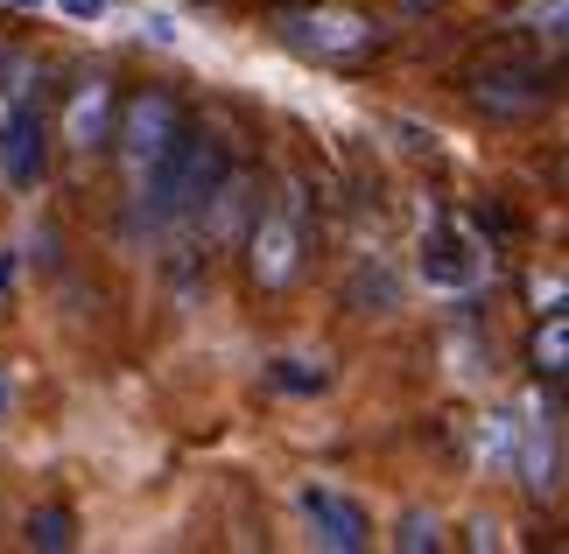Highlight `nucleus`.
I'll use <instances>...</instances> for the list:
<instances>
[{
    "instance_id": "6ab92c4d",
    "label": "nucleus",
    "mask_w": 569,
    "mask_h": 554,
    "mask_svg": "<svg viewBox=\"0 0 569 554\" xmlns=\"http://www.w3.org/2000/svg\"><path fill=\"white\" fill-rule=\"evenodd\" d=\"M14 288V253H0V295Z\"/></svg>"
},
{
    "instance_id": "423d86ee",
    "label": "nucleus",
    "mask_w": 569,
    "mask_h": 554,
    "mask_svg": "<svg viewBox=\"0 0 569 554\" xmlns=\"http://www.w3.org/2000/svg\"><path fill=\"white\" fill-rule=\"evenodd\" d=\"M281 42L296 57H317V63H352L380 42V21L345 14V8H310V14H281Z\"/></svg>"
},
{
    "instance_id": "39448f33",
    "label": "nucleus",
    "mask_w": 569,
    "mask_h": 554,
    "mask_svg": "<svg viewBox=\"0 0 569 554\" xmlns=\"http://www.w3.org/2000/svg\"><path fill=\"white\" fill-rule=\"evenodd\" d=\"M556 71L541 57H492L486 71L471 78V105L486 120H528V113H541V105L556 99V84H549Z\"/></svg>"
},
{
    "instance_id": "9b49d317",
    "label": "nucleus",
    "mask_w": 569,
    "mask_h": 554,
    "mask_svg": "<svg viewBox=\"0 0 569 554\" xmlns=\"http://www.w3.org/2000/svg\"><path fill=\"white\" fill-rule=\"evenodd\" d=\"M345 309H359V316H387V309H401V281L387 274V260H359V274L345 281Z\"/></svg>"
},
{
    "instance_id": "f257e3e1",
    "label": "nucleus",
    "mask_w": 569,
    "mask_h": 554,
    "mask_svg": "<svg viewBox=\"0 0 569 554\" xmlns=\"http://www.w3.org/2000/svg\"><path fill=\"white\" fill-rule=\"evenodd\" d=\"M226 175H232L226 141L183 120V127H177V141H169V154L141 175V190H134V204H141V218H148V232H177V225H190V218L204 211V197L226 183Z\"/></svg>"
},
{
    "instance_id": "f8f14e48",
    "label": "nucleus",
    "mask_w": 569,
    "mask_h": 554,
    "mask_svg": "<svg viewBox=\"0 0 569 554\" xmlns=\"http://www.w3.org/2000/svg\"><path fill=\"white\" fill-rule=\"evenodd\" d=\"M569 380V316L549 309V323L535 330V386H562Z\"/></svg>"
},
{
    "instance_id": "7ed1b4c3",
    "label": "nucleus",
    "mask_w": 569,
    "mask_h": 554,
    "mask_svg": "<svg viewBox=\"0 0 569 554\" xmlns=\"http://www.w3.org/2000/svg\"><path fill=\"white\" fill-rule=\"evenodd\" d=\"M177 127H183V105L169 99V92H134L113 113V141L106 148H120V175H127V190H141V175L169 154V141H177Z\"/></svg>"
},
{
    "instance_id": "a211bd4d",
    "label": "nucleus",
    "mask_w": 569,
    "mask_h": 554,
    "mask_svg": "<svg viewBox=\"0 0 569 554\" xmlns=\"http://www.w3.org/2000/svg\"><path fill=\"white\" fill-rule=\"evenodd\" d=\"M63 14H78V21H99V14H106V0H63Z\"/></svg>"
},
{
    "instance_id": "ddd939ff",
    "label": "nucleus",
    "mask_w": 569,
    "mask_h": 554,
    "mask_svg": "<svg viewBox=\"0 0 569 554\" xmlns=\"http://www.w3.org/2000/svg\"><path fill=\"white\" fill-rule=\"evenodd\" d=\"M513 29L528 36V42H541V50L556 57V50H562V36H569V0H528Z\"/></svg>"
},
{
    "instance_id": "9d476101",
    "label": "nucleus",
    "mask_w": 569,
    "mask_h": 554,
    "mask_svg": "<svg viewBox=\"0 0 569 554\" xmlns=\"http://www.w3.org/2000/svg\"><path fill=\"white\" fill-rule=\"evenodd\" d=\"M113 113H120L113 78H84L78 92H71V105H63V148L99 154L106 141H113Z\"/></svg>"
},
{
    "instance_id": "4468645a",
    "label": "nucleus",
    "mask_w": 569,
    "mask_h": 554,
    "mask_svg": "<svg viewBox=\"0 0 569 554\" xmlns=\"http://www.w3.org/2000/svg\"><path fill=\"white\" fill-rule=\"evenodd\" d=\"M29 547H42V554L78 547V520L63 513V505H36V513H29Z\"/></svg>"
},
{
    "instance_id": "2eb2a0df",
    "label": "nucleus",
    "mask_w": 569,
    "mask_h": 554,
    "mask_svg": "<svg viewBox=\"0 0 569 554\" xmlns=\"http://www.w3.org/2000/svg\"><path fill=\"white\" fill-rule=\"evenodd\" d=\"M393 547H401V554H436V547H443V520L422 513V505H408V513L393 520Z\"/></svg>"
},
{
    "instance_id": "aec40b11",
    "label": "nucleus",
    "mask_w": 569,
    "mask_h": 554,
    "mask_svg": "<svg viewBox=\"0 0 569 554\" xmlns=\"http://www.w3.org/2000/svg\"><path fill=\"white\" fill-rule=\"evenodd\" d=\"M443 0H401V14H436Z\"/></svg>"
},
{
    "instance_id": "f3484780",
    "label": "nucleus",
    "mask_w": 569,
    "mask_h": 554,
    "mask_svg": "<svg viewBox=\"0 0 569 554\" xmlns=\"http://www.w3.org/2000/svg\"><path fill=\"white\" fill-rule=\"evenodd\" d=\"M478 463L513 471V414H486V421H478Z\"/></svg>"
},
{
    "instance_id": "dca6fc26",
    "label": "nucleus",
    "mask_w": 569,
    "mask_h": 554,
    "mask_svg": "<svg viewBox=\"0 0 569 554\" xmlns=\"http://www.w3.org/2000/svg\"><path fill=\"white\" fill-rule=\"evenodd\" d=\"M268 380H274L281 393H323V386H331V372H323V359H317V365H310V359H274Z\"/></svg>"
},
{
    "instance_id": "4be33fe9",
    "label": "nucleus",
    "mask_w": 569,
    "mask_h": 554,
    "mask_svg": "<svg viewBox=\"0 0 569 554\" xmlns=\"http://www.w3.org/2000/svg\"><path fill=\"white\" fill-rule=\"evenodd\" d=\"M8 8H42V0H8Z\"/></svg>"
},
{
    "instance_id": "20e7f679",
    "label": "nucleus",
    "mask_w": 569,
    "mask_h": 554,
    "mask_svg": "<svg viewBox=\"0 0 569 554\" xmlns=\"http://www.w3.org/2000/svg\"><path fill=\"white\" fill-rule=\"evenodd\" d=\"M415 274H422L429 295H471L478 281H486V253H478V232L465 218L436 211L429 232H422V260H415Z\"/></svg>"
},
{
    "instance_id": "412c9836",
    "label": "nucleus",
    "mask_w": 569,
    "mask_h": 554,
    "mask_svg": "<svg viewBox=\"0 0 569 554\" xmlns=\"http://www.w3.org/2000/svg\"><path fill=\"white\" fill-rule=\"evenodd\" d=\"M8 407H14V393H8V380H0V421H8Z\"/></svg>"
},
{
    "instance_id": "6e6552de",
    "label": "nucleus",
    "mask_w": 569,
    "mask_h": 554,
    "mask_svg": "<svg viewBox=\"0 0 569 554\" xmlns=\"http://www.w3.org/2000/svg\"><path fill=\"white\" fill-rule=\"evenodd\" d=\"M0 175L21 197H36L50 175V134H42L36 99H8V113H0Z\"/></svg>"
},
{
    "instance_id": "1a4fd4ad",
    "label": "nucleus",
    "mask_w": 569,
    "mask_h": 554,
    "mask_svg": "<svg viewBox=\"0 0 569 554\" xmlns=\"http://www.w3.org/2000/svg\"><path fill=\"white\" fill-rule=\"evenodd\" d=\"M302 520L317 526V547H331V554H359V547H373V520H366V505L352 492H338V484H302Z\"/></svg>"
},
{
    "instance_id": "f03ea898",
    "label": "nucleus",
    "mask_w": 569,
    "mask_h": 554,
    "mask_svg": "<svg viewBox=\"0 0 569 554\" xmlns=\"http://www.w3.org/2000/svg\"><path fill=\"white\" fill-rule=\"evenodd\" d=\"M310 204H302V190L289 183L281 197H268V204H253V225H247V274L253 288H268V295H281V288H296L302 268H310Z\"/></svg>"
},
{
    "instance_id": "0eeeda50",
    "label": "nucleus",
    "mask_w": 569,
    "mask_h": 554,
    "mask_svg": "<svg viewBox=\"0 0 569 554\" xmlns=\"http://www.w3.org/2000/svg\"><path fill=\"white\" fill-rule=\"evenodd\" d=\"M513 477L535 498H562V407L535 401L513 421Z\"/></svg>"
}]
</instances>
